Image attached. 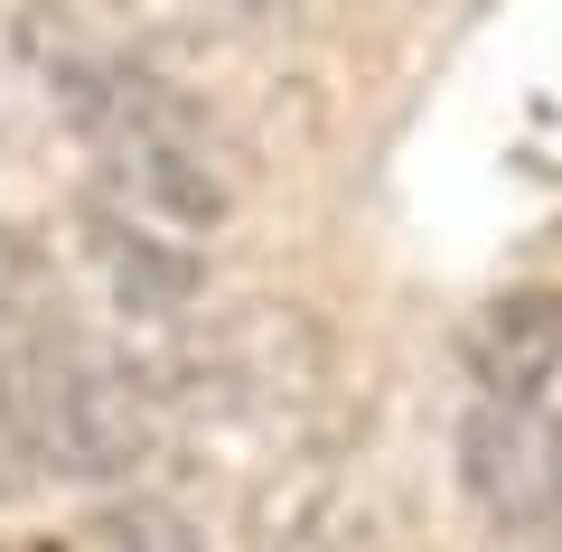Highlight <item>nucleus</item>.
Returning <instances> with one entry per match:
<instances>
[{
  "label": "nucleus",
  "mask_w": 562,
  "mask_h": 552,
  "mask_svg": "<svg viewBox=\"0 0 562 552\" xmlns=\"http://www.w3.org/2000/svg\"><path fill=\"white\" fill-rule=\"evenodd\" d=\"M94 543L103 552H198V533H188L169 506H140V496H132V506H113L94 525Z\"/></svg>",
  "instance_id": "7"
},
{
  "label": "nucleus",
  "mask_w": 562,
  "mask_h": 552,
  "mask_svg": "<svg viewBox=\"0 0 562 552\" xmlns=\"http://www.w3.org/2000/svg\"><path fill=\"white\" fill-rule=\"evenodd\" d=\"M76 235H85V262H94L103 300H113L122 318H179V309H198V254H188L179 235H160L150 216H132L122 198H85Z\"/></svg>",
  "instance_id": "4"
},
{
  "label": "nucleus",
  "mask_w": 562,
  "mask_h": 552,
  "mask_svg": "<svg viewBox=\"0 0 562 552\" xmlns=\"http://www.w3.org/2000/svg\"><path fill=\"white\" fill-rule=\"evenodd\" d=\"M0 450L29 477H66V487H113L150 459V394L132 365L103 347L47 328H20L0 347Z\"/></svg>",
  "instance_id": "2"
},
{
  "label": "nucleus",
  "mask_w": 562,
  "mask_h": 552,
  "mask_svg": "<svg viewBox=\"0 0 562 552\" xmlns=\"http://www.w3.org/2000/svg\"><path fill=\"white\" fill-rule=\"evenodd\" d=\"M47 300H57V262L38 254L29 225H0V318L10 328H47Z\"/></svg>",
  "instance_id": "6"
},
{
  "label": "nucleus",
  "mask_w": 562,
  "mask_h": 552,
  "mask_svg": "<svg viewBox=\"0 0 562 552\" xmlns=\"http://www.w3.org/2000/svg\"><path fill=\"white\" fill-rule=\"evenodd\" d=\"M20 57L38 66L47 103L94 140L103 178L132 216H150L160 235H206V225L235 216V178H225L206 122L169 94L150 66L113 57L94 29H76L57 0H29L20 10Z\"/></svg>",
  "instance_id": "1"
},
{
  "label": "nucleus",
  "mask_w": 562,
  "mask_h": 552,
  "mask_svg": "<svg viewBox=\"0 0 562 552\" xmlns=\"http://www.w3.org/2000/svg\"><path fill=\"white\" fill-rule=\"evenodd\" d=\"M460 487L506 543L562 533V421L543 394H479L460 421Z\"/></svg>",
  "instance_id": "3"
},
{
  "label": "nucleus",
  "mask_w": 562,
  "mask_h": 552,
  "mask_svg": "<svg viewBox=\"0 0 562 552\" xmlns=\"http://www.w3.org/2000/svg\"><path fill=\"white\" fill-rule=\"evenodd\" d=\"M479 394H543L562 375V291H497L460 337Z\"/></svg>",
  "instance_id": "5"
}]
</instances>
